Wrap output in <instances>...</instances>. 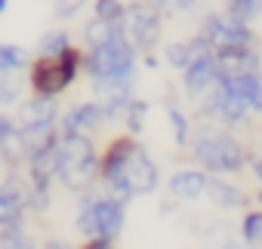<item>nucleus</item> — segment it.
I'll use <instances>...</instances> for the list:
<instances>
[{
  "mask_svg": "<svg viewBox=\"0 0 262 249\" xmlns=\"http://www.w3.org/2000/svg\"><path fill=\"white\" fill-rule=\"evenodd\" d=\"M99 182L105 185L108 194L129 200V197L155 194L161 185V172L151 154L139 145V139L123 133L114 136L99 154Z\"/></svg>",
  "mask_w": 262,
  "mask_h": 249,
  "instance_id": "1",
  "label": "nucleus"
},
{
  "mask_svg": "<svg viewBox=\"0 0 262 249\" xmlns=\"http://www.w3.org/2000/svg\"><path fill=\"white\" fill-rule=\"evenodd\" d=\"M136 68H139V53H136L133 43H129L123 28H117L105 40L83 49V74L93 80L96 92L133 89Z\"/></svg>",
  "mask_w": 262,
  "mask_h": 249,
  "instance_id": "2",
  "label": "nucleus"
},
{
  "mask_svg": "<svg viewBox=\"0 0 262 249\" xmlns=\"http://www.w3.org/2000/svg\"><path fill=\"white\" fill-rule=\"evenodd\" d=\"M188 148H191V157L198 160V166L204 172H213V176H234L250 160L244 142L237 136H231L225 127H216V123L198 127L191 133Z\"/></svg>",
  "mask_w": 262,
  "mask_h": 249,
  "instance_id": "3",
  "label": "nucleus"
},
{
  "mask_svg": "<svg viewBox=\"0 0 262 249\" xmlns=\"http://www.w3.org/2000/svg\"><path fill=\"white\" fill-rule=\"evenodd\" d=\"M99 179V151L93 136H68L62 133L56 142V182L74 194L93 191Z\"/></svg>",
  "mask_w": 262,
  "mask_h": 249,
  "instance_id": "4",
  "label": "nucleus"
},
{
  "mask_svg": "<svg viewBox=\"0 0 262 249\" xmlns=\"http://www.w3.org/2000/svg\"><path fill=\"white\" fill-rule=\"evenodd\" d=\"M83 74V49L74 43L59 56H37L28 65V89L31 95L59 98L65 89L74 86V80Z\"/></svg>",
  "mask_w": 262,
  "mask_h": 249,
  "instance_id": "5",
  "label": "nucleus"
},
{
  "mask_svg": "<svg viewBox=\"0 0 262 249\" xmlns=\"http://www.w3.org/2000/svg\"><path fill=\"white\" fill-rule=\"evenodd\" d=\"M77 231L90 240V237H108L117 240L123 225H126V200L114 197V194H93L86 191L80 197L77 206V218H74Z\"/></svg>",
  "mask_w": 262,
  "mask_h": 249,
  "instance_id": "6",
  "label": "nucleus"
},
{
  "mask_svg": "<svg viewBox=\"0 0 262 249\" xmlns=\"http://www.w3.org/2000/svg\"><path fill=\"white\" fill-rule=\"evenodd\" d=\"M123 31L139 56L155 53L164 34V7L151 4V0H129L123 13Z\"/></svg>",
  "mask_w": 262,
  "mask_h": 249,
  "instance_id": "7",
  "label": "nucleus"
},
{
  "mask_svg": "<svg viewBox=\"0 0 262 249\" xmlns=\"http://www.w3.org/2000/svg\"><path fill=\"white\" fill-rule=\"evenodd\" d=\"M198 34L213 46V53H225V49H241V46H259V37L253 31V25L237 22L234 16L222 13H207L201 19Z\"/></svg>",
  "mask_w": 262,
  "mask_h": 249,
  "instance_id": "8",
  "label": "nucleus"
},
{
  "mask_svg": "<svg viewBox=\"0 0 262 249\" xmlns=\"http://www.w3.org/2000/svg\"><path fill=\"white\" fill-rule=\"evenodd\" d=\"M179 74H182L185 92H191V95H198V98L216 83V53H213V46H210L201 34H194V37L188 40V65H185Z\"/></svg>",
  "mask_w": 262,
  "mask_h": 249,
  "instance_id": "9",
  "label": "nucleus"
},
{
  "mask_svg": "<svg viewBox=\"0 0 262 249\" xmlns=\"http://www.w3.org/2000/svg\"><path fill=\"white\" fill-rule=\"evenodd\" d=\"M31 209V185L25 176L10 172L0 182V231L19 228L25 221V212Z\"/></svg>",
  "mask_w": 262,
  "mask_h": 249,
  "instance_id": "10",
  "label": "nucleus"
},
{
  "mask_svg": "<svg viewBox=\"0 0 262 249\" xmlns=\"http://www.w3.org/2000/svg\"><path fill=\"white\" fill-rule=\"evenodd\" d=\"M105 111L99 102H80L74 108H68L62 117H59V133H68V136H93L105 127Z\"/></svg>",
  "mask_w": 262,
  "mask_h": 249,
  "instance_id": "11",
  "label": "nucleus"
},
{
  "mask_svg": "<svg viewBox=\"0 0 262 249\" xmlns=\"http://www.w3.org/2000/svg\"><path fill=\"white\" fill-rule=\"evenodd\" d=\"M59 105L56 98L47 95H31L28 102L19 105V127H37V123H59Z\"/></svg>",
  "mask_w": 262,
  "mask_h": 249,
  "instance_id": "12",
  "label": "nucleus"
},
{
  "mask_svg": "<svg viewBox=\"0 0 262 249\" xmlns=\"http://www.w3.org/2000/svg\"><path fill=\"white\" fill-rule=\"evenodd\" d=\"M207 179H210V176H207L204 169H179V172H173V179H170V194H173L176 200H182V203H194V200L204 197Z\"/></svg>",
  "mask_w": 262,
  "mask_h": 249,
  "instance_id": "13",
  "label": "nucleus"
},
{
  "mask_svg": "<svg viewBox=\"0 0 262 249\" xmlns=\"http://www.w3.org/2000/svg\"><path fill=\"white\" fill-rule=\"evenodd\" d=\"M204 197H210V203L222 206V209H241V206H247V194L237 185H231L228 179H222V176H210L207 179Z\"/></svg>",
  "mask_w": 262,
  "mask_h": 249,
  "instance_id": "14",
  "label": "nucleus"
},
{
  "mask_svg": "<svg viewBox=\"0 0 262 249\" xmlns=\"http://www.w3.org/2000/svg\"><path fill=\"white\" fill-rule=\"evenodd\" d=\"M31 65V56L25 46L16 43H0V74H19Z\"/></svg>",
  "mask_w": 262,
  "mask_h": 249,
  "instance_id": "15",
  "label": "nucleus"
},
{
  "mask_svg": "<svg viewBox=\"0 0 262 249\" xmlns=\"http://www.w3.org/2000/svg\"><path fill=\"white\" fill-rule=\"evenodd\" d=\"M68 46H71L68 28H50V31H43L40 40H37V56H59V53H65Z\"/></svg>",
  "mask_w": 262,
  "mask_h": 249,
  "instance_id": "16",
  "label": "nucleus"
},
{
  "mask_svg": "<svg viewBox=\"0 0 262 249\" xmlns=\"http://www.w3.org/2000/svg\"><path fill=\"white\" fill-rule=\"evenodd\" d=\"M167 117H170V127H173V142H176V148H188V142H191V120H188V114L182 111V108H176V105H170L167 108Z\"/></svg>",
  "mask_w": 262,
  "mask_h": 249,
  "instance_id": "17",
  "label": "nucleus"
},
{
  "mask_svg": "<svg viewBox=\"0 0 262 249\" xmlns=\"http://www.w3.org/2000/svg\"><path fill=\"white\" fill-rule=\"evenodd\" d=\"M225 13L234 16L237 22L256 25L262 19V0H225Z\"/></svg>",
  "mask_w": 262,
  "mask_h": 249,
  "instance_id": "18",
  "label": "nucleus"
},
{
  "mask_svg": "<svg viewBox=\"0 0 262 249\" xmlns=\"http://www.w3.org/2000/svg\"><path fill=\"white\" fill-rule=\"evenodd\" d=\"M241 237L247 246L262 249V209H250L241 221Z\"/></svg>",
  "mask_w": 262,
  "mask_h": 249,
  "instance_id": "19",
  "label": "nucleus"
},
{
  "mask_svg": "<svg viewBox=\"0 0 262 249\" xmlns=\"http://www.w3.org/2000/svg\"><path fill=\"white\" fill-rule=\"evenodd\" d=\"M0 249H37V243L19 225V228H4L0 231Z\"/></svg>",
  "mask_w": 262,
  "mask_h": 249,
  "instance_id": "20",
  "label": "nucleus"
},
{
  "mask_svg": "<svg viewBox=\"0 0 262 249\" xmlns=\"http://www.w3.org/2000/svg\"><path fill=\"white\" fill-rule=\"evenodd\" d=\"M123 13H126L123 0H96L93 4V19L102 22H123Z\"/></svg>",
  "mask_w": 262,
  "mask_h": 249,
  "instance_id": "21",
  "label": "nucleus"
},
{
  "mask_svg": "<svg viewBox=\"0 0 262 249\" xmlns=\"http://www.w3.org/2000/svg\"><path fill=\"white\" fill-rule=\"evenodd\" d=\"M145 114H148V102H142V98H133V102H129V108H126V114H123V123H126V133H129V136L142 133Z\"/></svg>",
  "mask_w": 262,
  "mask_h": 249,
  "instance_id": "22",
  "label": "nucleus"
},
{
  "mask_svg": "<svg viewBox=\"0 0 262 249\" xmlns=\"http://www.w3.org/2000/svg\"><path fill=\"white\" fill-rule=\"evenodd\" d=\"M164 59H167L170 68L182 71V68L188 65V40H173V43H167V46H164Z\"/></svg>",
  "mask_w": 262,
  "mask_h": 249,
  "instance_id": "23",
  "label": "nucleus"
},
{
  "mask_svg": "<svg viewBox=\"0 0 262 249\" xmlns=\"http://www.w3.org/2000/svg\"><path fill=\"white\" fill-rule=\"evenodd\" d=\"M22 92V83L16 74H0V105H16Z\"/></svg>",
  "mask_w": 262,
  "mask_h": 249,
  "instance_id": "24",
  "label": "nucleus"
},
{
  "mask_svg": "<svg viewBox=\"0 0 262 249\" xmlns=\"http://www.w3.org/2000/svg\"><path fill=\"white\" fill-rule=\"evenodd\" d=\"M86 4H90V0H53V16H56L59 22H68V19H74Z\"/></svg>",
  "mask_w": 262,
  "mask_h": 249,
  "instance_id": "25",
  "label": "nucleus"
},
{
  "mask_svg": "<svg viewBox=\"0 0 262 249\" xmlns=\"http://www.w3.org/2000/svg\"><path fill=\"white\" fill-rule=\"evenodd\" d=\"M80 249H114V240H108V237H90Z\"/></svg>",
  "mask_w": 262,
  "mask_h": 249,
  "instance_id": "26",
  "label": "nucleus"
},
{
  "mask_svg": "<svg viewBox=\"0 0 262 249\" xmlns=\"http://www.w3.org/2000/svg\"><path fill=\"white\" fill-rule=\"evenodd\" d=\"M167 7H173L176 13H191L198 7V0H167Z\"/></svg>",
  "mask_w": 262,
  "mask_h": 249,
  "instance_id": "27",
  "label": "nucleus"
},
{
  "mask_svg": "<svg viewBox=\"0 0 262 249\" xmlns=\"http://www.w3.org/2000/svg\"><path fill=\"white\" fill-rule=\"evenodd\" d=\"M253 179L259 182V194H256V200L262 203V157H256V160H253Z\"/></svg>",
  "mask_w": 262,
  "mask_h": 249,
  "instance_id": "28",
  "label": "nucleus"
},
{
  "mask_svg": "<svg viewBox=\"0 0 262 249\" xmlns=\"http://www.w3.org/2000/svg\"><path fill=\"white\" fill-rule=\"evenodd\" d=\"M250 111H253V114H259V117H262V89H259V92H256V98H253V102H250Z\"/></svg>",
  "mask_w": 262,
  "mask_h": 249,
  "instance_id": "29",
  "label": "nucleus"
},
{
  "mask_svg": "<svg viewBox=\"0 0 262 249\" xmlns=\"http://www.w3.org/2000/svg\"><path fill=\"white\" fill-rule=\"evenodd\" d=\"M43 249H74V246H68L65 240H47V243H43Z\"/></svg>",
  "mask_w": 262,
  "mask_h": 249,
  "instance_id": "30",
  "label": "nucleus"
},
{
  "mask_svg": "<svg viewBox=\"0 0 262 249\" xmlns=\"http://www.w3.org/2000/svg\"><path fill=\"white\" fill-rule=\"evenodd\" d=\"M222 249H253V246H247V243H241V246H237V243H228V246H222Z\"/></svg>",
  "mask_w": 262,
  "mask_h": 249,
  "instance_id": "31",
  "label": "nucleus"
},
{
  "mask_svg": "<svg viewBox=\"0 0 262 249\" xmlns=\"http://www.w3.org/2000/svg\"><path fill=\"white\" fill-rule=\"evenodd\" d=\"M7 10H10V0H0V16H4Z\"/></svg>",
  "mask_w": 262,
  "mask_h": 249,
  "instance_id": "32",
  "label": "nucleus"
},
{
  "mask_svg": "<svg viewBox=\"0 0 262 249\" xmlns=\"http://www.w3.org/2000/svg\"><path fill=\"white\" fill-rule=\"evenodd\" d=\"M151 4H158V7H167V0H151Z\"/></svg>",
  "mask_w": 262,
  "mask_h": 249,
  "instance_id": "33",
  "label": "nucleus"
},
{
  "mask_svg": "<svg viewBox=\"0 0 262 249\" xmlns=\"http://www.w3.org/2000/svg\"><path fill=\"white\" fill-rule=\"evenodd\" d=\"M0 166H4V157H0Z\"/></svg>",
  "mask_w": 262,
  "mask_h": 249,
  "instance_id": "34",
  "label": "nucleus"
}]
</instances>
